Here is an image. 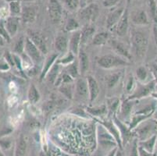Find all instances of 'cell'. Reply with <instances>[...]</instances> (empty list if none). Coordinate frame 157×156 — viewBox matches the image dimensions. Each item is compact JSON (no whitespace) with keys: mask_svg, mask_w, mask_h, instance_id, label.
I'll return each mask as SVG.
<instances>
[{"mask_svg":"<svg viewBox=\"0 0 157 156\" xmlns=\"http://www.w3.org/2000/svg\"><path fill=\"white\" fill-rule=\"evenodd\" d=\"M4 58H5V60L8 63V64H9L10 67H15L13 56V55L10 52V51H5V53H4Z\"/></svg>","mask_w":157,"mask_h":156,"instance_id":"b9f144b4","label":"cell"},{"mask_svg":"<svg viewBox=\"0 0 157 156\" xmlns=\"http://www.w3.org/2000/svg\"><path fill=\"white\" fill-rule=\"evenodd\" d=\"M97 63L99 67L103 69L116 68V67H123L128 64L125 59L113 55H105L101 56L98 59Z\"/></svg>","mask_w":157,"mask_h":156,"instance_id":"6da1fadb","label":"cell"},{"mask_svg":"<svg viewBox=\"0 0 157 156\" xmlns=\"http://www.w3.org/2000/svg\"><path fill=\"white\" fill-rule=\"evenodd\" d=\"M28 37L30 38V40L34 43V45L40 50V51L43 55H45V54L48 53V48H47L46 46V43H45L43 37L41 34H38L36 31H28Z\"/></svg>","mask_w":157,"mask_h":156,"instance_id":"52a82bcc","label":"cell"},{"mask_svg":"<svg viewBox=\"0 0 157 156\" xmlns=\"http://www.w3.org/2000/svg\"><path fill=\"white\" fill-rule=\"evenodd\" d=\"M18 27H19V18L17 17H10L6 21L5 28L10 36L12 38L17 33Z\"/></svg>","mask_w":157,"mask_h":156,"instance_id":"8fae6325","label":"cell"},{"mask_svg":"<svg viewBox=\"0 0 157 156\" xmlns=\"http://www.w3.org/2000/svg\"><path fill=\"white\" fill-rule=\"evenodd\" d=\"M27 148H28V144L24 137V136L21 135L18 138L17 142L16 144L15 148V156H25L27 152Z\"/></svg>","mask_w":157,"mask_h":156,"instance_id":"7402d4cb","label":"cell"},{"mask_svg":"<svg viewBox=\"0 0 157 156\" xmlns=\"http://www.w3.org/2000/svg\"><path fill=\"white\" fill-rule=\"evenodd\" d=\"M57 58H58V54L56 53H52L47 58L46 61L45 63V65H44L43 70H42V73H41V76H40V80L42 81V80L46 77L47 74L51 68H52V66L55 64Z\"/></svg>","mask_w":157,"mask_h":156,"instance_id":"d6986e66","label":"cell"},{"mask_svg":"<svg viewBox=\"0 0 157 156\" xmlns=\"http://www.w3.org/2000/svg\"><path fill=\"white\" fill-rule=\"evenodd\" d=\"M95 31V27H93V26L92 25L86 26V27L82 30V31H81V45H82V44H86L91 38H93Z\"/></svg>","mask_w":157,"mask_h":156,"instance_id":"cb8c5ba5","label":"cell"},{"mask_svg":"<svg viewBox=\"0 0 157 156\" xmlns=\"http://www.w3.org/2000/svg\"><path fill=\"white\" fill-rule=\"evenodd\" d=\"M121 73H115L111 75H109L107 78V85L109 88H112L117 85V84L119 81L120 78H121Z\"/></svg>","mask_w":157,"mask_h":156,"instance_id":"1f68e13d","label":"cell"},{"mask_svg":"<svg viewBox=\"0 0 157 156\" xmlns=\"http://www.w3.org/2000/svg\"><path fill=\"white\" fill-rule=\"evenodd\" d=\"M145 124H140L139 127H136V131L139 135V137L142 141H145L147 138L150 137L151 134H152L154 130L156 127V124L153 120L150 121H145Z\"/></svg>","mask_w":157,"mask_h":156,"instance_id":"5b68a950","label":"cell"},{"mask_svg":"<svg viewBox=\"0 0 157 156\" xmlns=\"http://www.w3.org/2000/svg\"><path fill=\"white\" fill-rule=\"evenodd\" d=\"M128 3H130V2H131V0H128Z\"/></svg>","mask_w":157,"mask_h":156,"instance_id":"680465c9","label":"cell"},{"mask_svg":"<svg viewBox=\"0 0 157 156\" xmlns=\"http://www.w3.org/2000/svg\"><path fill=\"white\" fill-rule=\"evenodd\" d=\"M114 122H115L116 126L117 127L118 130H119L121 137L124 141H128V139L131 137V130L123 124L121 120H119L117 118H116V117H114Z\"/></svg>","mask_w":157,"mask_h":156,"instance_id":"603a6c76","label":"cell"},{"mask_svg":"<svg viewBox=\"0 0 157 156\" xmlns=\"http://www.w3.org/2000/svg\"><path fill=\"white\" fill-rule=\"evenodd\" d=\"M10 69V66L8 64L6 61H3V62L0 63V71H7Z\"/></svg>","mask_w":157,"mask_h":156,"instance_id":"7dc6e473","label":"cell"},{"mask_svg":"<svg viewBox=\"0 0 157 156\" xmlns=\"http://www.w3.org/2000/svg\"><path fill=\"white\" fill-rule=\"evenodd\" d=\"M66 4L71 10H75L79 5V0H66Z\"/></svg>","mask_w":157,"mask_h":156,"instance_id":"f6af8a7d","label":"cell"},{"mask_svg":"<svg viewBox=\"0 0 157 156\" xmlns=\"http://www.w3.org/2000/svg\"><path fill=\"white\" fill-rule=\"evenodd\" d=\"M77 94L82 98H87L88 97V87L87 79L79 78L76 81V88H75Z\"/></svg>","mask_w":157,"mask_h":156,"instance_id":"9a60e30c","label":"cell"},{"mask_svg":"<svg viewBox=\"0 0 157 156\" xmlns=\"http://www.w3.org/2000/svg\"><path fill=\"white\" fill-rule=\"evenodd\" d=\"M81 45V31H75L71 35L69 41L70 51H71L74 55H78L79 54L80 45Z\"/></svg>","mask_w":157,"mask_h":156,"instance_id":"30bf717a","label":"cell"},{"mask_svg":"<svg viewBox=\"0 0 157 156\" xmlns=\"http://www.w3.org/2000/svg\"><path fill=\"white\" fill-rule=\"evenodd\" d=\"M155 141H156V135H155V134H153L152 137H150L147 140L141 141V142L139 143V145L141 148L145 149V151H147L148 152L152 153V151H153L154 150V147H155Z\"/></svg>","mask_w":157,"mask_h":156,"instance_id":"d4e9b609","label":"cell"},{"mask_svg":"<svg viewBox=\"0 0 157 156\" xmlns=\"http://www.w3.org/2000/svg\"><path fill=\"white\" fill-rule=\"evenodd\" d=\"M131 20L136 25H145L148 24V17L144 10H137L134 12Z\"/></svg>","mask_w":157,"mask_h":156,"instance_id":"44dd1931","label":"cell"},{"mask_svg":"<svg viewBox=\"0 0 157 156\" xmlns=\"http://www.w3.org/2000/svg\"><path fill=\"white\" fill-rule=\"evenodd\" d=\"M115 156H124V155H123V154L121 151H117V153H116Z\"/></svg>","mask_w":157,"mask_h":156,"instance_id":"11a10c76","label":"cell"},{"mask_svg":"<svg viewBox=\"0 0 157 156\" xmlns=\"http://www.w3.org/2000/svg\"><path fill=\"white\" fill-rule=\"evenodd\" d=\"M24 45H25V39L24 37H21L17 41L14 45V52L17 54H22L24 51Z\"/></svg>","mask_w":157,"mask_h":156,"instance_id":"e575fe53","label":"cell"},{"mask_svg":"<svg viewBox=\"0 0 157 156\" xmlns=\"http://www.w3.org/2000/svg\"><path fill=\"white\" fill-rule=\"evenodd\" d=\"M21 17L24 23L31 24L35 22L37 17L36 10L32 6H25L21 10Z\"/></svg>","mask_w":157,"mask_h":156,"instance_id":"2e32d148","label":"cell"},{"mask_svg":"<svg viewBox=\"0 0 157 156\" xmlns=\"http://www.w3.org/2000/svg\"><path fill=\"white\" fill-rule=\"evenodd\" d=\"M0 36H2L6 42H10L11 37L10 36L8 32H7L6 29L5 28V24L2 22H0Z\"/></svg>","mask_w":157,"mask_h":156,"instance_id":"60d3db41","label":"cell"},{"mask_svg":"<svg viewBox=\"0 0 157 156\" xmlns=\"http://www.w3.org/2000/svg\"><path fill=\"white\" fill-rule=\"evenodd\" d=\"M59 91L66 98L72 99L74 95V88L71 84H61Z\"/></svg>","mask_w":157,"mask_h":156,"instance_id":"f1b7e54d","label":"cell"},{"mask_svg":"<svg viewBox=\"0 0 157 156\" xmlns=\"http://www.w3.org/2000/svg\"><path fill=\"white\" fill-rule=\"evenodd\" d=\"M117 2L118 0H103L102 5L105 7H111L113 6L116 5Z\"/></svg>","mask_w":157,"mask_h":156,"instance_id":"bcb514c9","label":"cell"},{"mask_svg":"<svg viewBox=\"0 0 157 156\" xmlns=\"http://www.w3.org/2000/svg\"><path fill=\"white\" fill-rule=\"evenodd\" d=\"M132 103L130 102L129 100H125L122 102L121 106V116L124 118H127L130 116L131 112V108H132Z\"/></svg>","mask_w":157,"mask_h":156,"instance_id":"4dcf8cb0","label":"cell"},{"mask_svg":"<svg viewBox=\"0 0 157 156\" xmlns=\"http://www.w3.org/2000/svg\"><path fill=\"white\" fill-rule=\"evenodd\" d=\"M153 34H154V40H155V43L157 46V27H154Z\"/></svg>","mask_w":157,"mask_h":156,"instance_id":"f5cc1de1","label":"cell"},{"mask_svg":"<svg viewBox=\"0 0 157 156\" xmlns=\"http://www.w3.org/2000/svg\"><path fill=\"white\" fill-rule=\"evenodd\" d=\"M6 41H5V39H4L2 36H0V47L4 46L6 44Z\"/></svg>","mask_w":157,"mask_h":156,"instance_id":"db71d44e","label":"cell"},{"mask_svg":"<svg viewBox=\"0 0 157 156\" xmlns=\"http://www.w3.org/2000/svg\"><path fill=\"white\" fill-rule=\"evenodd\" d=\"M131 156H139V154H138V147H137V143H134L133 148H132V150L131 151Z\"/></svg>","mask_w":157,"mask_h":156,"instance_id":"c3c4849f","label":"cell"},{"mask_svg":"<svg viewBox=\"0 0 157 156\" xmlns=\"http://www.w3.org/2000/svg\"><path fill=\"white\" fill-rule=\"evenodd\" d=\"M124 12V10L123 8H120L114 10L113 12L109 14L106 21V26L108 29H111L112 28H113L114 26L118 24Z\"/></svg>","mask_w":157,"mask_h":156,"instance_id":"5bb4252c","label":"cell"},{"mask_svg":"<svg viewBox=\"0 0 157 156\" xmlns=\"http://www.w3.org/2000/svg\"><path fill=\"white\" fill-rule=\"evenodd\" d=\"M24 51L29 57L30 59L35 63L42 62V55L43 54L40 50L34 45V43L30 40L28 37L25 38V45H24Z\"/></svg>","mask_w":157,"mask_h":156,"instance_id":"3957f363","label":"cell"},{"mask_svg":"<svg viewBox=\"0 0 157 156\" xmlns=\"http://www.w3.org/2000/svg\"><path fill=\"white\" fill-rule=\"evenodd\" d=\"M67 74H69L73 78H76L79 75V67H78V63L73 62L72 63L68 65Z\"/></svg>","mask_w":157,"mask_h":156,"instance_id":"d6a6232c","label":"cell"},{"mask_svg":"<svg viewBox=\"0 0 157 156\" xmlns=\"http://www.w3.org/2000/svg\"><path fill=\"white\" fill-rule=\"evenodd\" d=\"M88 87V97L91 102H93L99 94V87L96 80L92 76H88L87 77Z\"/></svg>","mask_w":157,"mask_h":156,"instance_id":"9c48e42d","label":"cell"},{"mask_svg":"<svg viewBox=\"0 0 157 156\" xmlns=\"http://www.w3.org/2000/svg\"><path fill=\"white\" fill-rule=\"evenodd\" d=\"M128 29V10H124L121 17V20L118 24H117V33L118 36L124 37L126 35L127 31Z\"/></svg>","mask_w":157,"mask_h":156,"instance_id":"7c38bea8","label":"cell"},{"mask_svg":"<svg viewBox=\"0 0 157 156\" xmlns=\"http://www.w3.org/2000/svg\"><path fill=\"white\" fill-rule=\"evenodd\" d=\"M28 98L31 104H35L40 100V94L38 88L35 87V84H31L30 86L28 92Z\"/></svg>","mask_w":157,"mask_h":156,"instance_id":"484cf974","label":"cell"},{"mask_svg":"<svg viewBox=\"0 0 157 156\" xmlns=\"http://www.w3.org/2000/svg\"><path fill=\"white\" fill-rule=\"evenodd\" d=\"M78 56H79V61H78L79 72L81 74H85L89 68V58L85 51L81 49Z\"/></svg>","mask_w":157,"mask_h":156,"instance_id":"e0dca14e","label":"cell"},{"mask_svg":"<svg viewBox=\"0 0 157 156\" xmlns=\"http://www.w3.org/2000/svg\"><path fill=\"white\" fill-rule=\"evenodd\" d=\"M74 58H75V55L71 52V51H69L63 58H62L61 59L58 60L57 63L59 64V65H64V66H68L70 64L72 63L74 61Z\"/></svg>","mask_w":157,"mask_h":156,"instance_id":"836d02e7","label":"cell"},{"mask_svg":"<svg viewBox=\"0 0 157 156\" xmlns=\"http://www.w3.org/2000/svg\"><path fill=\"white\" fill-rule=\"evenodd\" d=\"M54 45H55L56 49L59 52L64 53L69 46V41H68L67 38L64 35H58L55 39Z\"/></svg>","mask_w":157,"mask_h":156,"instance_id":"ffe728a7","label":"cell"},{"mask_svg":"<svg viewBox=\"0 0 157 156\" xmlns=\"http://www.w3.org/2000/svg\"><path fill=\"white\" fill-rule=\"evenodd\" d=\"M79 24H78V22L76 20L73 19V18H70L67 24H66V31H70V32L71 31H76V30L79 28Z\"/></svg>","mask_w":157,"mask_h":156,"instance_id":"74e56055","label":"cell"},{"mask_svg":"<svg viewBox=\"0 0 157 156\" xmlns=\"http://www.w3.org/2000/svg\"><path fill=\"white\" fill-rule=\"evenodd\" d=\"M155 84V81H152V82L145 84V85L138 84V85L137 86L136 89L134 91L133 94H131L129 98H128V100L139 99V98L148 96V94L151 93V91L154 89Z\"/></svg>","mask_w":157,"mask_h":156,"instance_id":"277c9868","label":"cell"},{"mask_svg":"<svg viewBox=\"0 0 157 156\" xmlns=\"http://www.w3.org/2000/svg\"><path fill=\"white\" fill-rule=\"evenodd\" d=\"M86 111L88 114L90 115L93 116H103L107 112V108L106 105H103L102 106H98V107H94V108H92V107H88L86 108Z\"/></svg>","mask_w":157,"mask_h":156,"instance_id":"83f0119b","label":"cell"},{"mask_svg":"<svg viewBox=\"0 0 157 156\" xmlns=\"http://www.w3.org/2000/svg\"><path fill=\"white\" fill-rule=\"evenodd\" d=\"M133 84H134L133 77H130L129 80H128V84H127V91H130L131 89H132Z\"/></svg>","mask_w":157,"mask_h":156,"instance_id":"816d5d0a","label":"cell"},{"mask_svg":"<svg viewBox=\"0 0 157 156\" xmlns=\"http://www.w3.org/2000/svg\"><path fill=\"white\" fill-rule=\"evenodd\" d=\"M152 72L155 77V82L157 83V64L153 63L152 65Z\"/></svg>","mask_w":157,"mask_h":156,"instance_id":"f907efd6","label":"cell"},{"mask_svg":"<svg viewBox=\"0 0 157 156\" xmlns=\"http://www.w3.org/2000/svg\"><path fill=\"white\" fill-rule=\"evenodd\" d=\"M59 66L60 65L58 63L56 62L46 75V77H48V81L49 82L52 83V84L56 82V79L58 77V74H59Z\"/></svg>","mask_w":157,"mask_h":156,"instance_id":"4316f807","label":"cell"},{"mask_svg":"<svg viewBox=\"0 0 157 156\" xmlns=\"http://www.w3.org/2000/svg\"><path fill=\"white\" fill-rule=\"evenodd\" d=\"M148 6L150 8L151 14L154 21L157 22V6L155 0H148Z\"/></svg>","mask_w":157,"mask_h":156,"instance_id":"ab89813d","label":"cell"},{"mask_svg":"<svg viewBox=\"0 0 157 156\" xmlns=\"http://www.w3.org/2000/svg\"><path fill=\"white\" fill-rule=\"evenodd\" d=\"M48 15L53 23H59L62 17V8L58 0H49Z\"/></svg>","mask_w":157,"mask_h":156,"instance_id":"8992f818","label":"cell"},{"mask_svg":"<svg viewBox=\"0 0 157 156\" xmlns=\"http://www.w3.org/2000/svg\"><path fill=\"white\" fill-rule=\"evenodd\" d=\"M98 15V8L96 4H91L86 8L83 9L80 13L82 20L86 21H95Z\"/></svg>","mask_w":157,"mask_h":156,"instance_id":"ba28073f","label":"cell"},{"mask_svg":"<svg viewBox=\"0 0 157 156\" xmlns=\"http://www.w3.org/2000/svg\"><path fill=\"white\" fill-rule=\"evenodd\" d=\"M0 156H6L5 154H4V153L2 152V149H1V148H0Z\"/></svg>","mask_w":157,"mask_h":156,"instance_id":"9f6ffc18","label":"cell"},{"mask_svg":"<svg viewBox=\"0 0 157 156\" xmlns=\"http://www.w3.org/2000/svg\"><path fill=\"white\" fill-rule=\"evenodd\" d=\"M138 154H139V156H152L151 154V153L148 152L147 151H145V149H143L142 148H138Z\"/></svg>","mask_w":157,"mask_h":156,"instance_id":"681fc988","label":"cell"},{"mask_svg":"<svg viewBox=\"0 0 157 156\" xmlns=\"http://www.w3.org/2000/svg\"><path fill=\"white\" fill-rule=\"evenodd\" d=\"M109 110L111 111V112H113L116 110L117 109L118 106H119L120 101L117 98H114V99H112V101H109Z\"/></svg>","mask_w":157,"mask_h":156,"instance_id":"ee69618b","label":"cell"},{"mask_svg":"<svg viewBox=\"0 0 157 156\" xmlns=\"http://www.w3.org/2000/svg\"><path fill=\"white\" fill-rule=\"evenodd\" d=\"M12 147V141L9 137H2L0 139V148L8 151Z\"/></svg>","mask_w":157,"mask_h":156,"instance_id":"f35d334b","label":"cell"},{"mask_svg":"<svg viewBox=\"0 0 157 156\" xmlns=\"http://www.w3.org/2000/svg\"><path fill=\"white\" fill-rule=\"evenodd\" d=\"M9 6L10 13L12 14H14V15H17V14L21 13V10H22L21 3L18 1H12V2H10L9 4Z\"/></svg>","mask_w":157,"mask_h":156,"instance_id":"8d00e7d4","label":"cell"},{"mask_svg":"<svg viewBox=\"0 0 157 156\" xmlns=\"http://www.w3.org/2000/svg\"><path fill=\"white\" fill-rule=\"evenodd\" d=\"M136 76L138 81L141 82H144L146 81L147 77H148V71L144 67H140L136 70Z\"/></svg>","mask_w":157,"mask_h":156,"instance_id":"d590c367","label":"cell"},{"mask_svg":"<svg viewBox=\"0 0 157 156\" xmlns=\"http://www.w3.org/2000/svg\"><path fill=\"white\" fill-rule=\"evenodd\" d=\"M111 45H112L113 48L114 49V51L120 55L121 56L124 57V59H129L131 58V55L129 53V51H128V48H126L123 43L120 42V41H117V40H113L111 41Z\"/></svg>","mask_w":157,"mask_h":156,"instance_id":"ac0fdd59","label":"cell"},{"mask_svg":"<svg viewBox=\"0 0 157 156\" xmlns=\"http://www.w3.org/2000/svg\"><path fill=\"white\" fill-rule=\"evenodd\" d=\"M61 82L62 84H72L74 82V78L69 74L65 73L61 77Z\"/></svg>","mask_w":157,"mask_h":156,"instance_id":"7bdbcfd3","label":"cell"},{"mask_svg":"<svg viewBox=\"0 0 157 156\" xmlns=\"http://www.w3.org/2000/svg\"><path fill=\"white\" fill-rule=\"evenodd\" d=\"M102 126L106 129L107 131H109V134L113 136V137L115 138L116 141L117 143V144H119L120 147L121 148V134H120V131L118 130L117 127L116 126V124H113V122H109V121H103V122L101 123Z\"/></svg>","mask_w":157,"mask_h":156,"instance_id":"4fadbf2b","label":"cell"},{"mask_svg":"<svg viewBox=\"0 0 157 156\" xmlns=\"http://www.w3.org/2000/svg\"><path fill=\"white\" fill-rule=\"evenodd\" d=\"M131 42L133 45L135 54L138 56H142L145 55V51L148 45V40L144 34L142 32L136 31L133 34L131 38Z\"/></svg>","mask_w":157,"mask_h":156,"instance_id":"7a4b0ae2","label":"cell"},{"mask_svg":"<svg viewBox=\"0 0 157 156\" xmlns=\"http://www.w3.org/2000/svg\"><path fill=\"white\" fill-rule=\"evenodd\" d=\"M64 156H72V155H70V154H64Z\"/></svg>","mask_w":157,"mask_h":156,"instance_id":"6f0895ef","label":"cell"},{"mask_svg":"<svg viewBox=\"0 0 157 156\" xmlns=\"http://www.w3.org/2000/svg\"><path fill=\"white\" fill-rule=\"evenodd\" d=\"M109 39V34L107 32H101L96 34L92 38V44L95 45H102Z\"/></svg>","mask_w":157,"mask_h":156,"instance_id":"f546056e","label":"cell"}]
</instances>
